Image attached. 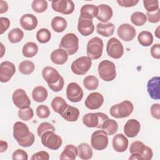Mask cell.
<instances>
[{"label": "cell", "mask_w": 160, "mask_h": 160, "mask_svg": "<svg viewBox=\"0 0 160 160\" xmlns=\"http://www.w3.org/2000/svg\"><path fill=\"white\" fill-rule=\"evenodd\" d=\"M13 137L19 146L28 148L32 146L35 137L32 132L29 131L28 126L21 121H18L13 126Z\"/></svg>", "instance_id": "obj_1"}, {"label": "cell", "mask_w": 160, "mask_h": 160, "mask_svg": "<svg viewBox=\"0 0 160 160\" xmlns=\"http://www.w3.org/2000/svg\"><path fill=\"white\" fill-rule=\"evenodd\" d=\"M42 76L52 91L59 92L62 89L64 84V79L55 68L46 66L42 71Z\"/></svg>", "instance_id": "obj_2"}, {"label": "cell", "mask_w": 160, "mask_h": 160, "mask_svg": "<svg viewBox=\"0 0 160 160\" xmlns=\"http://www.w3.org/2000/svg\"><path fill=\"white\" fill-rule=\"evenodd\" d=\"M133 104L128 101L125 100L119 104L112 106L109 110L111 116L113 118L119 119L128 117L133 111Z\"/></svg>", "instance_id": "obj_3"}, {"label": "cell", "mask_w": 160, "mask_h": 160, "mask_svg": "<svg viewBox=\"0 0 160 160\" xmlns=\"http://www.w3.org/2000/svg\"><path fill=\"white\" fill-rule=\"evenodd\" d=\"M59 48L64 50L68 55H73L79 49V38L74 33H68L61 38Z\"/></svg>", "instance_id": "obj_4"}, {"label": "cell", "mask_w": 160, "mask_h": 160, "mask_svg": "<svg viewBox=\"0 0 160 160\" xmlns=\"http://www.w3.org/2000/svg\"><path fill=\"white\" fill-rule=\"evenodd\" d=\"M98 74L101 79L109 82L114 80L116 76V66L111 61L103 60L98 65Z\"/></svg>", "instance_id": "obj_5"}, {"label": "cell", "mask_w": 160, "mask_h": 160, "mask_svg": "<svg viewBox=\"0 0 160 160\" xmlns=\"http://www.w3.org/2000/svg\"><path fill=\"white\" fill-rule=\"evenodd\" d=\"M103 47V41L100 38H92L87 44V56L90 58L91 59H98L100 58L102 54Z\"/></svg>", "instance_id": "obj_6"}, {"label": "cell", "mask_w": 160, "mask_h": 160, "mask_svg": "<svg viewBox=\"0 0 160 160\" xmlns=\"http://www.w3.org/2000/svg\"><path fill=\"white\" fill-rule=\"evenodd\" d=\"M108 119H109V117L103 112H91L84 115L82 122L88 128L101 129L102 123Z\"/></svg>", "instance_id": "obj_7"}, {"label": "cell", "mask_w": 160, "mask_h": 160, "mask_svg": "<svg viewBox=\"0 0 160 160\" xmlns=\"http://www.w3.org/2000/svg\"><path fill=\"white\" fill-rule=\"evenodd\" d=\"M92 65V60L88 56H81L74 60L71 66L72 72L76 75L86 74Z\"/></svg>", "instance_id": "obj_8"}, {"label": "cell", "mask_w": 160, "mask_h": 160, "mask_svg": "<svg viewBox=\"0 0 160 160\" xmlns=\"http://www.w3.org/2000/svg\"><path fill=\"white\" fill-rule=\"evenodd\" d=\"M41 139L43 146L51 150H58L62 143L61 138L52 131L44 132L41 136Z\"/></svg>", "instance_id": "obj_9"}, {"label": "cell", "mask_w": 160, "mask_h": 160, "mask_svg": "<svg viewBox=\"0 0 160 160\" xmlns=\"http://www.w3.org/2000/svg\"><path fill=\"white\" fill-rule=\"evenodd\" d=\"M131 154L140 156L141 160H150L152 159L153 152L151 148L146 146L142 142L136 141L131 143L129 148Z\"/></svg>", "instance_id": "obj_10"}, {"label": "cell", "mask_w": 160, "mask_h": 160, "mask_svg": "<svg viewBox=\"0 0 160 160\" xmlns=\"http://www.w3.org/2000/svg\"><path fill=\"white\" fill-rule=\"evenodd\" d=\"M91 144L94 149L98 151H102L106 149L108 145L107 133L103 130L94 131L91 136Z\"/></svg>", "instance_id": "obj_11"}, {"label": "cell", "mask_w": 160, "mask_h": 160, "mask_svg": "<svg viewBox=\"0 0 160 160\" xmlns=\"http://www.w3.org/2000/svg\"><path fill=\"white\" fill-rule=\"evenodd\" d=\"M106 52L108 55L111 58L115 59H119L124 53L122 44L116 38H111L107 42Z\"/></svg>", "instance_id": "obj_12"}, {"label": "cell", "mask_w": 160, "mask_h": 160, "mask_svg": "<svg viewBox=\"0 0 160 160\" xmlns=\"http://www.w3.org/2000/svg\"><path fill=\"white\" fill-rule=\"evenodd\" d=\"M51 6L54 11L65 15L72 14L75 8L71 0H54L51 2Z\"/></svg>", "instance_id": "obj_13"}, {"label": "cell", "mask_w": 160, "mask_h": 160, "mask_svg": "<svg viewBox=\"0 0 160 160\" xmlns=\"http://www.w3.org/2000/svg\"><path fill=\"white\" fill-rule=\"evenodd\" d=\"M12 99L14 105L19 109L29 108L31 104V101L28 96L26 91L22 89H17L12 96Z\"/></svg>", "instance_id": "obj_14"}, {"label": "cell", "mask_w": 160, "mask_h": 160, "mask_svg": "<svg viewBox=\"0 0 160 160\" xmlns=\"http://www.w3.org/2000/svg\"><path fill=\"white\" fill-rule=\"evenodd\" d=\"M84 92L81 87L76 82H70L66 89V96L72 102H78L83 98Z\"/></svg>", "instance_id": "obj_15"}, {"label": "cell", "mask_w": 160, "mask_h": 160, "mask_svg": "<svg viewBox=\"0 0 160 160\" xmlns=\"http://www.w3.org/2000/svg\"><path fill=\"white\" fill-rule=\"evenodd\" d=\"M15 65L8 61H3L0 64V81L1 82H8L15 74Z\"/></svg>", "instance_id": "obj_16"}, {"label": "cell", "mask_w": 160, "mask_h": 160, "mask_svg": "<svg viewBox=\"0 0 160 160\" xmlns=\"http://www.w3.org/2000/svg\"><path fill=\"white\" fill-rule=\"evenodd\" d=\"M117 34L121 39L128 42L132 41L135 38L136 31L132 25L128 23H124L118 27Z\"/></svg>", "instance_id": "obj_17"}, {"label": "cell", "mask_w": 160, "mask_h": 160, "mask_svg": "<svg viewBox=\"0 0 160 160\" xmlns=\"http://www.w3.org/2000/svg\"><path fill=\"white\" fill-rule=\"evenodd\" d=\"M104 101V97L101 93L94 92L88 96L85 100L84 104L89 109L94 110L100 108L102 105Z\"/></svg>", "instance_id": "obj_18"}, {"label": "cell", "mask_w": 160, "mask_h": 160, "mask_svg": "<svg viewBox=\"0 0 160 160\" xmlns=\"http://www.w3.org/2000/svg\"><path fill=\"white\" fill-rule=\"evenodd\" d=\"M78 32L83 36H88L94 31V25L92 19L79 17L78 22Z\"/></svg>", "instance_id": "obj_19"}, {"label": "cell", "mask_w": 160, "mask_h": 160, "mask_svg": "<svg viewBox=\"0 0 160 160\" xmlns=\"http://www.w3.org/2000/svg\"><path fill=\"white\" fill-rule=\"evenodd\" d=\"M140 122L134 119H129L124 126V132L128 138L136 137L140 131Z\"/></svg>", "instance_id": "obj_20"}, {"label": "cell", "mask_w": 160, "mask_h": 160, "mask_svg": "<svg viewBox=\"0 0 160 160\" xmlns=\"http://www.w3.org/2000/svg\"><path fill=\"white\" fill-rule=\"evenodd\" d=\"M159 81L160 78L159 76H155L149 79L147 84L148 92L149 96L155 100H159L160 99Z\"/></svg>", "instance_id": "obj_21"}, {"label": "cell", "mask_w": 160, "mask_h": 160, "mask_svg": "<svg viewBox=\"0 0 160 160\" xmlns=\"http://www.w3.org/2000/svg\"><path fill=\"white\" fill-rule=\"evenodd\" d=\"M38 19L36 16L32 14H25L20 19V25L26 31H32L38 25Z\"/></svg>", "instance_id": "obj_22"}, {"label": "cell", "mask_w": 160, "mask_h": 160, "mask_svg": "<svg viewBox=\"0 0 160 160\" xmlns=\"http://www.w3.org/2000/svg\"><path fill=\"white\" fill-rule=\"evenodd\" d=\"M129 141L123 134H117L112 139L113 149L118 152H124L128 147Z\"/></svg>", "instance_id": "obj_23"}, {"label": "cell", "mask_w": 160, "mask_h": 160, "mask_svg": "<svg viewBox=\"0 0 160 160\" xmlns=\"http://www.w3.org/2000/svg\"><path fill=\"white\" fill-rule=\"evenodd\" d=\"M98 14L96 16L98 20L102 22H106L111 19L113 15L112 8L108 4H101L98 6Z\"/></svg>", "instance_id": "obj_24"}, {"label": "cell", "mask_w": 160, "mask_h": 160, "mask_svg": "<svg viewBox=\"0 0 160 160\" xmlns=\"http://www.w3.org/2000/svg\"><path fill=\"white\" fill-rule=\"evenodd\" d=\"M98 14V7L94 4L83 5L80 10V16L82 18L92 19L96 18Z\"/></svg>", "instance_id": "obj_25"}, {"label": "cell", "mask_w": 160, "mask_h": 160, "mask_svg": "<svg viewBox=\"0 0 160 160\" xmlns=\"http://www.w3.org/2000/svg\"><path fill=\"white\" fill-rule=\"evenodd\" d=\"M51 61L58 65H62L64 64L68 59V54L62 49H57L53 51L51 54Z\"/></svg>", "instance_id": "obj_26"}, {"label": "cell", "mask_w": 160, "mask_h": 160, "mask_svg": "<svg viewBox=\"0 0 160 160\" xmlns=\"http://www.w3.org/2000/svg\"><path fill=\"white\" fill-rule=\"evenodd\" d=\"M114 25L112 22H99L96 25L97 32L104 37L112 36L114 34Z\"/></svg>", "instance_id": "obj_27"}, {"label": "cell", "mask_w": 160, "mask_h": 160, "mask_svg": "<svg viewBox=\"0 0 160 160\" xmlns=\"http://www.w3.org/2000/svg\"><path fill=\"white\" fill-rule=\"evenodd\" d=\"M61 116L67 121L75 122L79 118V110L76 107L68 105L66 109L61 114Z\"/></svg>", "instance_id": "obj_28"}, {"label": "cell", "mask_w": 160, "mask_h": 160, "mask_svg": "<svg viewBox=\"0 0 160 160\" xmlns=\"http://www.w3.org/2000/svg\"><path fill=\"white\" fill-rule=\"evenodd\" d=\"M78 155V148L72 144H68L65 146L63 151L61 152L60 159L74 160Z\"/></svg>", "instance_id": "obj_29"}, {"label": "cell", "mask_w": 160, "mask_h": 160, "mask_svg": "<svg viewBox=\"0 0 160 160\" xmlns=\"http://www.w3.org/2000/svg\"><path fill=\"white\" fill-rule=\"evenodd\" d=\"M78 156L84 160L90 159L92 156V149L88 143L82 142L78 146Z\"/></svg>", "instance_id": "obj_30"}, {"label": "cell", "mask_w": 160, "mask_h": 160, "mask_svg": "<svg viewBox=\"0 0 160 160\" xmlns=\"http://www.w3.org/2000/svg\"><path fill=\"white\" fill-rule=\"evenodd\" d=\"M48 95V92L47 89L41 86L35 87L32 91V97L33 99L38 102L44 101L47 99Z\"/></svg>", "instance_id": "obj_31"}, {"label": "cell", "mask_w": 160, "mask_h": 160, "mask_svg": "<svg viewBox=\"0 0 160 160\" xmlns=\"http://www.w3.org/2000/svg\"><path fill=\"white\" fill-rule=\"evenodd\" d=\"M51 105L52 109L61 115L66 109L68 104L62 97L56 96L52 99Z\"/></svg>", "instance_id": "obj_32"}, {"label": "cell", "mask_w": 160, "mask_h": 160, "mask_svg": "<svg viewBox=\"0 0 160 160\" xmlns=\"http://www.w3.org/2000/svg\"><path fill=\"white\" fill-rule=\"evenodd\" d=\"M101 129L105 131L108 135L112 136L116 133L118 129V124L115 120L108 119L102 123Z\"/></svg>", "instance_id": "obj_33"}, {"label": "cell", "mask_w": 160, "mask_h": 160, "mask_svg": "<svg viewBox=\"0 0 160 160\" xmlns=\"http://www.w3.org/2000/svg\"><path fill=\"white\" fill-rule=\"evenodd\" d=\"M51 27L56 32H63L68 25L66 20L61 16H55L51 21Z\"/></svg>", "instance_id": "obj_34"}, {"label": "cell", "mask_w": 160, "mask_h": 160, "mask_svg": "<svg viewBox=\"0 0 160 160\" xmlns=\"http://www.w3.org/2000/svg\"><path fill=\"white\" fill-rule=\"evenodd\" d=\"M38 52V45L33 42H26L22 49V52L24 56L26 58H32L35 56Z\"/></svg>", "instance_id": "obj_35"}, {"label": "cell", "mask_w": 160, "mask_h": 160, "mask_svg": "<svg viewBox=\"0 0 160 160\" xmlns=\"http://www.w3.org/2000/svg\"><path fill=\"white\" fill-rule=\"evenodd\" d=\"M139 43L144 47L151 46L153 42V36L151 32L148 31H142L139 33L138 36Z\"/></svg>", "instance_id": "obj_36"}, {"label": "cell", "mask_w": 160, "mask_h": 160, "mask_svg": "<svg viewBox=\"0 0 160 160\" xmlns=\"http://www.w3.org/2000/svg\"><path fill=\"white\" fill-rule=\"evenodd\" d=\"M8 38L10 42L18 43L19 42L24 38V32L19 28H14L9 31Z\"/></svg>", "instance_id": "obj_37"}, {"label": "cell", "mask_w": 160, "mask_h": 160, "mask_svg": "<svg viewBox=\"0 0 160 160\" xmlns=\"http://www.w3.org/2000/svg\"><path fill=\"white\" fill-rule=\"evenodd\" d=\"M83 85L86 89L94 91L99 86V80L94 76H87L83 80Z\"/></svg>", "instance_id": "obj_38"}, {"label": "cell", "mask_w": 160, "mask_h": 160, "mask_svg": "<svg viewBox=\"0 0 160 160\" xmlns=\"http://www.w3.org/2000/svg\"><path fill=\"white\" fill-rule=\"evenodd\" d=\"M35 68L34 64L29 60H25L20 62L19 64V72L25 75L31 74Z\"/></svg>", "instance_id": "obj_39"}, {"label": "cell", "mask_w": 160, "mask_h": 160, "mask_svg": "<svg viewBox=\"0 0 160 160\" xmlns=\"http://www.w3.org/2000/svg\"><path fill=\"white\" fill-rule=\"evenodd\" d=\"M147 21L145 14L142 12L136 11L133 12L131 16V21L133 24L137 26L144 25Z\"/></svg>", "instance_id": "obj_40"}, {"label": "cell", "mask_w": 160, "mask_h": 160, "mask_svg": "<svg viewBox=\"0 0 160 160\" xmlns=\"http://www.w3.org/2000/svg\"><path fill=\"white\" fill-rule=\"evenodd\" d=\"M51 38V34L49 29L46 28H42L36 32V39L41 44L48 42Z\"/></svg>", "instance_id": "obj_41"}, {"label": "cell", "mask_w": 160, "mask_h": 160, "mask_svg": "<svg viewBox=\"0 0 160 160\" xmlns=\"http://www.w3.org/2000/svg\"><path fill=\"white\" fill-rule=\"evenodd\" d=\"M31 8L36 12H43L48 8V2L45 0H34L31 4Z\"/></svg>", "instance_id": "obj_42"}, {"label": "cell", "mask_w": 160, "mask_h": 160, "mask_svg": "<svg viewBox=\"0 0 160 160\" xmlns=\"http://www.w3.org/2000/svg\"><path fill=\"white\" fill-rule=\"evenodd\" d=\"M33 116L34 112L31 107L24 109H19L18 111V117L22 121H28L32 119Z\"/></svg>", "instance_id": "obj_43"}, {"label": "cell", "mask_w": 160, "mask_h": 160, "mask_svg": "<svg viewBox=\"0 0 160 160\" xmlns=\"http://www.w3.org/2000/svg\"><path fill=\"white\" fill-rule=\"evenodd\" d=\"M143 5L148 12L156 11L159 8V1L158 0H143Z\"/></svg>", "instance_id": "obj_44"}, {"label": "cell", "mask_w": 160, "mask_h": 160, "mask_svg": "<svg viewBox=\"0 0 160 160\" xmlns=\"http://www.w3.org/2000/svg\"><path fill=\"white\" fill-rule=\"evenodd\" d=\"M48 131H55L54 126L52 124L48 122H44L41 123L37 128V132L38 136L41 137L44 132Z\"/></svg>", "instance_id": "obj_45"}, {"label": "cell", "mask_w": 160, "mask_h": 160, "mask_svg": "<svg viewBox=\"0 0 160 160\" xmlns=\"http://www.w3.org/2000/svg\"><path fill=\"white\" fill-rule=\"evenodd\" d=\"M36 115L38 116V117H39V118H41V119H44V118H48L51 113L49 108L47 106L44 105V104L38 106L36 108Z\"/></svg>", "instance_id": "obj_46"}, {"label": "cell", "mask_w": 160, "mask_h": 160, "mask_svg": "<svg viewBox=\"0 0 160 160\" xmlns=\"http://www.w3.org/2000/svg\"><path fill=\"white\" fill-rule=\"evenodd\" d=\"M147 20L151 23H157L160 20V9H158L156 11L151 12H146Z\"/></svg>", "instance_id": "obj_47"}, {"label": "cell", "mask_w": 160, "mask_h": 160, "mask_svg": "<svg viewBox=\"0 0 160 160\" xmlns=\"http://www.w3.org/2000/svg\"><path fill=\"white\" fill-rule=\"evenodd\" d=\"M12 159L13 160H17V159L28 160V153L24 150L18 149L13 152L12 156Z\"/></svg>", "instance_id": "obj_48"}, {"label": "cell", "mask_w": 160, "mask_h": 160, "mask_svg": "<svg viewBox=\"0 0 160 160\" xmlns=\"http://www.w3.org/2000/svg\"><path fill=\"white\" fill-rule=\"evenodd\" d=\"M49 159V155L48 152L44 151H41L36 152L31 158V159L32 160H48Z\"/></svg>", "instance_id": "obj_49"}, {"label": "cell", "mask_w": 160, "mask_h": 160, "mask_svg": "<svg viewBox=\"0 0 160 160\" xmlns=\"http://www.w3.org/2000/svg\"><path fill=\"white\" fill-rule=\"evenodd\" d=\"M116 2L122 7L130 8L136 6L138 2V0H117Z\"/></svg>", "instance_id": "obj_50"}, {"label": "cell", "mask_w": 160, "mask_h": 160, "mask_svg": "<svg viewBox=\"0 0 160 160\" xmlns=\"http://www.w3.org/2000/svg\"><path fill=\"white\" fill-rule=\"evenodd\" d=\"M151 114L153 118L157 119H160V105L158 103L153 104L151 106Z\"/></svg>", "instance_id": "obj_51"}, {"label": "cell", "mask_w": 160, "mask_h": 160, "mask_svg": "<svg viewBox=\"0 0 160 160\" xmlns=\"http://www.w3.org/2000/svg\"><path fill=\"white\" fill-rule=\"evenodd\" d=\"M151 54L154 59H160V44L159 43L152 46L151 48Z\"/></svg>", "instance_id": "obj_52"}, {"label": "cell", "mask_w": 160, "mask_h": 160, "mask_svg": "<svg viewBox=\"0 0 160 160\" xmlns=\"http://www.w3.org/2000/svg\"><path fill=\"white\" fill-rule=\"evenodd\" d=\"M1 34H2L9 27L10 21L8 18L5 17H1Z\"/></svg>", "instance_id": "obj_53"}, {"label": "cell", "mask_w": 160, "mask_h": 160, "mask_svg": "<svg viewBox=\"0 0 160 160\" xmlns=\"http://www.w3.org/2000/svg\"><path fill=\"white\" fill-rule=\"evenodd\" d=\"M8 10V3L2 0L0 1V13L2 14L7 12Z\"/></svg>", "instance_id": "obj_54"}, {"label": "cell", "mask_w": 160, "mask_h": 160, "mask_svg": "<svg viewBox=\"0 0 160 160\" xmlns=\"http://www.w3.org/2000/svg\"><path fill=\"white\" fill-rule=\"evenodd\" d=\"M8 143L6 141H4L2 140H1L0 141V152H3L6 151L8 149Z\"/></svg>", "instance_id": "obj_55"}, {"label": "cell", "mask_w": 160, "mask_h": 160, "mask_svg": "<svg viewBox=\"0 0 160 160\" xmlns=\"http://www.w3.org/2000/svg\"><path fill=\"white\" fill-rule=\"evenodd\" d=\"M154 33H155V36H156V38H160V36H159V35H160V34H159V26H158V27L156 29Z\"/></svg>", "instance_id": "obj_56"}, {"label": "cell", "mask_w": 160, "mask_h": 160, "mask_svg": "<svg viewBox=\"0 0 160 160\" xmlns=\"http://www.w3.org/2000/svg\"><path fill=\"white\" fill-rule=\"evenodd\" d=\"M1 58H2L4 56V51H5V49H4V46L2 44V43H1Z\"/></svg>", "instance_id": "obj_57"}]
</instances>
